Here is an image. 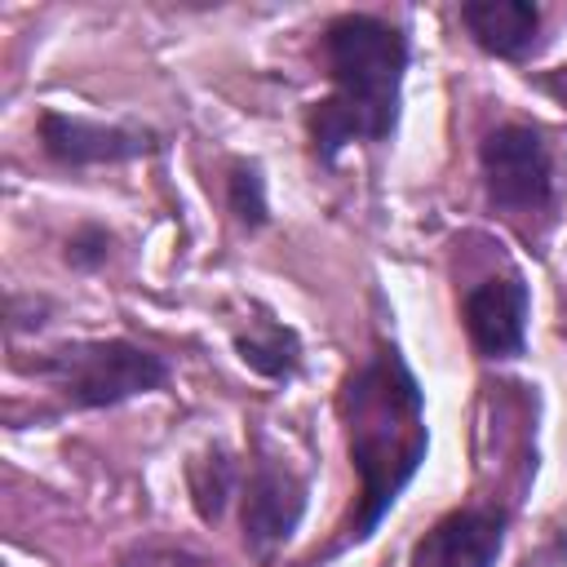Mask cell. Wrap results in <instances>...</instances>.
<instances>
[{"instance_id":"cell-11","label":"cell","mask_w":567,"mask_h":567,"mask_svg":"<svg viewBox=\"0 0 567 567\" xmlns=\"http://www.w3.org/2000/svg\"><path fill=\"white\" fill-rule=\"evenodd\" d=\"M190 492H195V509L204 518H217L230 492V461L221 452H208L204 461L190 465Z\"/></svg>"},{"instance_id":"cell-7","label":"cell","mask_w":567,"mask_h":567,"mask_svg":"<svg viewBox=\"0 0 567 567\" xmlns=\"http://www.w3.org/2000/svg\"><path fill=\"white\" fill-rule=\"evenodd\" d=\"M461 315H465V332L478 354L509 359L527 341V284L518 275L483 279L465 292Z\"/></svg>"},{"instance_id":"cell-6","label":"cell","mask_w":567,"mask_h":567,"mask_svg":"<svg viewBox=\"0 0 567 567\" xmlns=\"http://www.w3.org/2000/svg\"><path fill=\"white\" fill-rule=\"evenodd\" d=\"M306 509V483L288 470V465H270L261 461L248 478V496H244V545L257 558H270L297 527Z\"/></svg>"},{"instance_id":"cell-10","label":"cell","mask_w":567,"mask_h":567,"mask_svg":"<svg viewBox=\"0 0 567 567\" xmlns=\"http://www.w3.org/2000/svg\"><path fill=\"white\" fill-rule=\"evenodd\" d=\"M235 350H239V359H244L252 372H261V377H292L297 363H301V341H297V332H288V328H279V323H257V328L239 332V337H235Z\"/></svg>"},{"instance_id":"cell-3","label":"cell","mask_w":567,"mask_h":567,"mask_svg":"<svg viewBox=\"0 0 567 567\" xmlns=\"http://www.w3.org/2000/svg\"><path fill=\"white\" fill-rule=\"evenodd\" d=\"M35 372L49 377L75 408H106L168 381V363L133 341H75L35 359Z\"/></svg>"},{"instance_id":"cell-5","label":"cell","mask_w":567,"mask_h":567,"mask_svg":"<svg viewBox=\"0 0 567 567\" xmlns=\"http://www.w3.org/2000/svg\"><path fill=\"white\" fill-rule=\"evenodd\" d=\"M501 545H505V514L496 505H465L443 514L412 545V567H496Z\"/></svg>"},{"instance_id":"cell-9","label":"cell","mask_w":567,"mask_h":567,"mask_svg":"<svg viewBox=\"0 0 567 567\" xmlns=\"http://www.w3.org/2000/svg\"><path fill=\"white\" fill-rule=\"evenodd\" d=\"M461 22L478 49H487L496 58H518L536 40L540 13L527 0H470V4H461Z\"/></svg>"},{"instance_id":"cell-1","label":"cell","mask_w":567,"mask_h":567,"mask_svg":"<svg viewBox=\"0 0 567 567\" xmlns=\"http://www.w3.org/2000/svg\"><path fill=\"white\" fill-rule=\"evenodd\" d=\"M337 412L346 421L350 465L359 474V496L346 540H368L425 461L430 447L425 399L403 354L394 346H377L346 377Z\"/></svg>"},{"instance_id":"cell-13","label":"cell","mask_w":567,"mask_h":567,"mask_svg":"<svg viewBox=\"0 0 567 567\" xmlns=\"http://www.w3.org/2000/svg\"><path fill=\"white\" fill-rule=\"evenodd\" d=\"M102 257H106V235L102 230H84L66 244V261H75V266H93Z\"/></svg>"},{"instance_id":"cell-2","label":"cell","mask_w":567,"mask_h":567,"mask_svg":"<svg viewBox=\"0 0 567 567\" xmlns=\"http://www.w3.org/2000/svg\"><path fill=\"white\" fill-rule=\"evenodd\" d=\"M332 93L310 111V137L323 159L346 142H381L399 120V89L408 71V40L368 13H346L323 31Z\"/></svg>"},{"instance_id":"cell-8","label":"cell","mask_w":567,"mask_h":567,"mask_svg":"<svg viewBox=\"0 0 567 567\" xmlns=\"http://www.w3.org/2000/svg\"><path fill=\"white\" fill-rule=\"evenodd\" d=\"M40 146L58 159V164H115V159H137L155 151L151 133H133V128H111V124H89L80 115H62V111H44L40 115Z\"/></svg>"},{"instance_id":"cell-12","label":"cell","mask_w":567,"mask_h":567,"mask_svg":"<svg viewBox=\"0 0 567 567\" xmlns=\"http://www.w3.org/2000/svg\"><path fill=\"white\" fill-rule=\"evenodd\" d=\"M226 190H230V213L244 226H261L266 221V186H261V173L252 164H235Z\"/></svg>"},{"instance_id":"cell-4","label":"cell","mask_w":567,"mask_h":567,"mask_svg":"<svg viewBox=\"0 0 567 567\" xmlns=\"http://www.w3.org/2000/svg\"><path fill=\"white\" fill-rule=\"evenodd\" d=\"M478 164H483V182H487L492 204H501L509 213L545 208V199H549V155H545L540 133H532L523 124L492 128L478 146Z\"/></svg>"}]
</instances>
